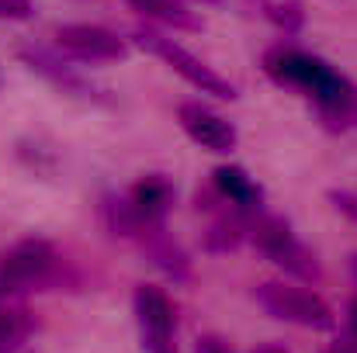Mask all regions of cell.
<instances>
[{"instance_id": "obj_9", "label": "cell", "mask_w": 357, "mask_h": 353, "mask_svg": "<svg viewBox=\"0 0 357 353\" xmlns=\"http://www.w3.org/2000/svg\"><path fill=\"white\" fill-rule=\"evenodd\" d=\"M177 121H181L184 135H188L195 146L208 149V152L226 156V152L236 149V142H239L236 125L226 115L212 111L208 104H202V101H184V104H177Z\"/></svg>"}, {"instance_id": "obj_12", "label": "cell", "mask_w": 357, "mask_h": 353, "mask_svg": "<svg viewBox=\"0 0 357 353\" xmlns=\"http://www.w3.org/2000/svg\"><path fill=\"white\" fill-rule=\"evenodd\" d=\"M212 187H215L233 208H239V212H250V215H260V212H264V187L257 184V177H250L236 163L215 166V170H212Z\"/></svg>"}, {"instance_id": "obj_5", "label": "cell", "mask_w": 357, "mask_h": 353, "mask_svg": "<svg viewBox=\"0 0 357 353\" xmlns=\"http://www.w3.org/2000/svg\"><path fill=\"white\" fill-rule=\"evenodd\" d=\"M250 242L274 263L281 267L284 274L298 277V281H316L319 277V260L316 253L295 235V229L281 219V215H253V226H250Z\"/></svg>"}, {"instance_id": "obj_21", "label": "cell", "mask_w": 357, "mask_h": 353, "mask_svg": "<svg viewBox=\"0 0 357 353\" xmlns=\"http://www.w3.org/2000/svg\"><path fill=\"white\" fill-rule=\"evenodd\" d=\"M326 353H357L351 343H340V347H333V350H326Z\"/></svg>"}, {"instance_id": "obj_17", "label": "cell", "mask_w": 357, "mask_h": 353, "mask_svg": "<svg viewBox=\"0 0 357 353\" xmlns=\"http://www.w3.org/2000/svg\"><path fill=\"white\" fill-rule=\"evenodd\" d=\"M330 201L337 212H344L351 222H357V191H330Z\"/></svg>"}, {"instance_id": "obj_10", "label": "cell", "mask_w": 357, "mask_h": 353, "mask_svg": "<svg viewBox=\"0 0 357 353\" xmlns=\"http://www.w3.org/2000/svg\"><path fill=\"white\" fill-rule=\"evenodd\" d=\"M135 242L142 246V253L153 260V267H156L163 277H170L174 284L191 281V260H188L184 246L167 233L163 222H146V226L135 233Z\"/></svg>"}, {"instance_id": "obj_20", "label": "cell", "mask_w": 357, "mask_h": 353, "mask_svg": "<svg viewBox=\"0 0 357 353\" xmlns=\"http://www.w3.org/2000/svg\"><path fill=\"white\" fill-rule=\"evenodd\" d=\"M250 353H288V347L284 343H260L257 350H250Z\"/></svg>"}, {"instance_id": "obj_14", "label": "cell", "mask_w": 357, "mask_h": 353, "mask_svg": "<svg viewBox=\"0 0 357 353\" xmlns=\"http://www.w3.org/2000/svg\"><path fill=\"white\" fill-rule=\"evenodd\" d=\"M24 336H28V312L10 301H0V353H10Z\"/></svg>"}, {"instance_id": "obj_16", "label": "cell", "mask_w": 357, "mask_h": 353, "mask_svg": "<svg viewBox=\"0 0 357 353\" xmlns=\"http://www.w3.org/2000/svg\"><path fill=\"white\" fill-rule=\"evenodd\" d=\"M35 17V0H0V21H28Z\"/></svg>"}, {"instance_id": "obj_13", "label": "cell", "mask_w": 357, "mask_h": 353, "mask_svg": "<svg viewBox=\"0 0 357 353\" xmlns=\"http://www.w3.org/2000/svg\"><path fill=\"white\" fill-rule=\"evenodd\" d=\"M132 10H139L146 21H160L170 28H184V31H198L202 17L184 3V0H125Z\"/></svg>"}, {"instance_id": "obj_3", "label": "cell", "mask_w": 357, "mask_h": 353, "mask_svg": "<svg viewBox=\"0 0 357 353\" xmlns=\"http://www.w3.org/2000/svg\"><path fill=\"white\" fill-rule=\"evenodd\" d=\"M132 45H139L142 52L156 56L160 63H167L181 80H188L198 94H208V97H219V101H236V87L219 77L208 63H202L195 52H188L181 42H174L170 35H163L160 28H149V24H139L132 28Z\"/></svg>"}, {"instance_id": "obj_11", "label": "cell", "mask_w": 357, "mask_h": 353, "mask_svg": "<svg viewBox=\"0 0 357 353\" xmlns=\"http://www.w3.org/2000/svg\"><path fill=\"white\" fill-rule=\"evenodd\" d=\"M125 194L135 205L142 222H163L170 215V208H174L177 187H174V180L167 173H142Z\"/></svg>"}, {"instance_id": "obj_18", "label": "cell", "mask_w": 357, "mask_h": 353, "mask_svg": "<svg viewBox=\"0 0 357 353\" xmlns=\"http://www.w3.org/2000/svg\"><path fill=\"white\" fill-rule=\"evenodd\" d=\"M195 353H233V347H229L222 336H198Z\"/></svg>"}, {"instance_id": "obj_7", "label": "cell", "mask_w": 357, "mask_h": 353, "mask_svg": "<svg viewBox=\"0 0 357 353\" xmlns=\"http://www.w3.org/2000/svg\"><path fill=\"white\" fill-rule=\"evenodd\" d=\"M17 59L35 73V77H42L49 87H56L59 94H70V97H80V101H105V91L91 80V77H84L77 66H73V59L66 56V52H59V49H49V45H21L17 49Z\"/></svg>"}, {"instance_id": "obj_1", "label": "cell", "mask_w": 357, "mask_h": 353, "mask_svg": "<svg viewBox=\"0 0 357 353\" xmlns=\"http://www.w3.org/2000/svg\"><path fill=\"white\" fill-rule=\"evenodd\" d=\"M260 66L278 87L305 94L330 128H354L357 87L326 59L295 45H274L264 52Z\"/></svg>"}, {"instance_id": "obj_4", "label": "cell", "mask_w": 357, "mask_h": 353, "mask_svg": "<svg viewBox=\"0 0 357 353\" xmlns=\"http://www.w3.org/2000/svg\"><path fill=\"white\" fill-rule=\"evenodd\" d=\"M253 298H257V305L267 315H274L281 322H291V326H302V329H316V333H326V329L337 326V315L326 305V298H319L316 291H309L302 284L264 281V284H257Z\"/></svg>"}, {"instance_id": "obj_15", "label": "cell", "mask_w": 357, "mask_h": 353, "mask_svg": "<svg viewBox=\"0 0 357 353\" xmlns=\"http://www.w3.org/2000/svg\"><path fill=\"white\" fill-rule=\"evenodd\" d=\"M260 7H264L267 21L278 24L284 35H298L305 24V10L298 0H260Z\"/></svg>"}, {"instance_id": "obj_23", "label": "cell", "mask_w": 357, "mask_h": 353, "mask_svg": "<svg viewBox=\"0 0 357 353\" xmlns=\"http://www.w3.org/2000/svg\"><path fill=\"white\" fill-rule=\"evenodd\" d=\"M354 274H357V256H354Z\"/></svg>"}, {"instance_id": "obj_22", "label": "cell", "mask_w": 357, "mask_h": 353, "mask_svg": "<svg viewBox=\"0 0 357 353\" xmlns=\"http://www.w3.org/2000/svg\"><path fill=\"white\" fill-rule=\"evenodd\" d=\"M0 87H3V70H0Z\"/></svg>"}, {"instance_id": "obj_6", "label": "cell", "mask_w": 357, "mask_h": 353, "mask_svg": "<svg viewBox=\"0 0 357 353\" xmlns=\"http://www.w3.org/2000/svg\"><path fill=\"white\" fill-rule=\"evenodd\" d=\"M135 322H139V340L146 353H177V312L174 301L163 288L156 284H139L132 295Z\"/></svg>"}, {"instance_id": "obj_19", "label": "cell", "mask_w": 357, "mask_h": 353, "mask_svg": "<svg viewBox=\"0 0 357 353\" xmlns=\"http://www.w3.org/2000/svg\"><path fill=\"white\" fill-rule=\"evenodd\" d=\"M347 343L357 350V298L351 301V315H347Z\"/></svg>"}, {"instance_id": "obj_2", "label": "cell", "mask_w": 357, "mask_h": 353, "mask_svg": "<svg viewBox=\"0 0 357 353\" xmlns=\"http://www.w3.org/2000/svg\"><path fill=\"white\" fill-rule=\"evenodd\" d=\"M66 281V263L56 246L42 235H24L0 253V301H14L17 295L42 291Z\"/></svg>"}, {"instance_id": "obj_8", "label": "cell", "mask_w": 357, "mask_h": 353, "mask_svg": "<svg viewBox=\"0 0 357 353\" xmlns=\"http://www.w3.org/2000/svg\"><path fill=\"white\" fill-rule=\"evenodd\" d=\"M56 49L80 63H121L128 59V38L101 24H59Z\"/></svg>"}]
</instances>
